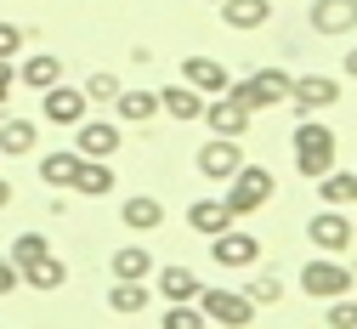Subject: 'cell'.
Wrapping results in <instances>:
<instances>
[{
    "instance_id": "6da1fadb",
    "label": "cell",
    "mask_w": 357,
    "mask_h": 329,
    "mask_svg": "<svg viewBox=\"0 0 357 329\" xmlns=\"http://www.w3.org/2000/svg\"><path fill=\"white\" fill-rule=\"evenodd\" d=\"M335 154H340V136H335L329 125H318V119H301V125H295V170H301V176L318 182V176L335 165Z\"/></svg>"
},
{
    "instance_id": "7a4b0ae2",
    "label": "cell",
    "mask_w": 357,
    "mask_h": 329,
    "mask_svg": "<svg viewBox=\"0 0 357 329\" xmlns=\"http://www.w3.org/2000/svg\"><path fill=\"white\" fill-rule=\"evenodd\" d=\"M289 74L284 68H255V74H244V80H227V91L250 108V114H261V108H278V103H289Z\"/></svg>"
},
{
    "instance_id": "3957f363",
    "label": "cell",
    "mask_w": 357,
    "mask_h": 329,
    "mask_svg": "<svg viewBox=\"0 0 357 329\" xmlns=\"http://www.w3.org/2000/svg\"><path fill=\"white\" fill-rule=\"evenodd\" d=\"M301 290L312 295V301H335V295H351V267H346V256H312L306 267H301Z\"/></svg>"
},
{
    "instance_id": "277c9868",
    "label": "cell",
    "mask_w": 357,
    "mask_h": 329,
    "mask_svg": "<svg viewBox=\"0 0 357 329\" xmlns=\"http://www.w3.org/2000/svg\"><path fill=\"white\" fill-rule=\"evenodd\" d=\"M266 199H273V170H266V165H238L227 176V210H233V221L255 216Z\"/></svg>"
},
{
    "instance_id": "5b68a950",
    "label": "cell",
    "mask_w": 357,
    "mask_h": 329,
    "mask_svg": "<svg viewBox=\"0 0 357 329\" xmlns=\"http://www.w3.org/2000/svg\"><path fill=\"white\" fill-rule=\"evenodd\" d=\"M199 312H204V323H227V329L255 323V301L238 290H199Z\"/></svg>"
},
{
    "instance_id": "8992f818",
    "label": "cell",
    "mask_w": 357,
    "mask_h": 329,
    "mask_svg": "<svg viewBox=\"0 0 357 329\" xmlns=\"http://www.w3.org/2000/svg\"><path fill=\"white\" fill-rule=\"evenodd\" d=\"M306 239L318 244L324 256H346V250H351V221H346V210H340V205H324L318 216L306 221Z\"/></svg>"
},
{
    "instance_id": "52a82bcc",
    "label": "cell",
    "mask_w": 357,
    "mask_h": 329,
    "mask_svg": "<svg viewBox=\"0 0 357 329\" xmlns=\"http://www.w3.org/2000/svg\"><path fill=\"white\" fill-rule=\"evenodd\" d=\"M215 136H244L250 131V108L233 97V91H215V97H204V114H199Z\"/></svg>"
},
{
    "instance_id": "ba28073f",
    "label": "cell",
    "mask_w": 357,
    "mask_h": 329,
    "mask_svg": "<svg viewBox=\"0 0 357 329\" xmlns=\"http://www.w3.org/2000/svg\"><path fill=\"white\" fill-rule=\"evenodd\" d=\"M74 154H79V159H114V154H119V125H108V119H79V125H74Z\"/></svg>"
},
{
    "instance_id": "9c48e42d",
    "label": "cell",
    "mask_w": 357,
    "mask_h": 329,
    "mask_svg": "<svg viewBox=\"0 0 357 329\" xmlns=\"http://www.w3.org/2000/svg\"><path fill=\"white\" fill-rule=\"evenodd\" d=\"M210 256H215V267H255L261 261V239H255V233L221 227L215 239H210Z\"/></svg>"
},
{
    "instance_id": "30bf717a",
    "label": "cell",
    "mask_w": 357,
    "mask_h": 329,
    "mask_svg": "<svg viewBox=\"0 0 357 329\" xmlns=\"http://www.w3.org/2000/svg\"><path fill=\"white\" fill-rule=\"evenodd\" d=\"M40 108H46V119H52V125H79V119H85V108H91V97L57 80V85L40 91Z\"/></svg>"
},
{
    "instance_id": "8fae6325",
    "label": "cell",
    "mask_w": 357,
    "mask_h": 329,
    "mask_svg": "<svg viewBox=\"0 0 357 329\" xmlns=\"http://www.w3.org/2000/svg\"><path fill=\"white\" fill-rule=\"evenodd\" d=\"M238 165H244L238 136H215V142H204V148H199V176H204V182H227Z\"/></svg>"
},
{
    "instance_id": "7c38bea8",
    "label": "cell",
    "mask_w": 357,
    "mask_h": 329,
    "mask_svg": "<svg viewBox=\"0 0 357 329\" xmlns=\"http://www.w3.org/2000/svg\"><path fill=\"white\" fill-rule=\"evenodd\" d=\"M289 103H295L301 114L335 108V103H340V80H329V74H301V80L289 85Z\"/></svg>"
},
{
    "instance_id": "4fadbf2b",
    "label": "cell",
    "mask_w": 357,
    "mask_h": 329,
    "mask_svg": "<svg viewBox=\"0 0 357 329\" xmlns=\"http://www.w3.org/2000/svg\"><path fill=\"white\" fill-rule=\"evenodd\" d=\"M312 29L318 34H351L357 29V0H312Z\"/></svg>"
},
{
    "instance_id": "5bb4252c",
    "label": "cell",
    "mask_w": 357,
    "mask_h": 329,
    "mask_svg": "<svg viewBox=\"0 0 357 329\" xmlns=\"http://www.w3.org/2000/svg\"><path fill=\"white\" fill-rule=\"evenodd\" d=\"M159 108H165L170 119H182V125H193V119L204 114V91H193L188 80H182V85H165V91H159Z\"/></svg>"
},
{
    "instance_id": "9a60e30c",
    "label": "cell",
    "mask_w": 357,
    "mask_h": 329,
    "mask_svg": "<svg viewBox=\"0 0 357 329\" xmlns=\"http://www.w3.org/2000/svg\"><path fill=\"white\" fill-rule=\"evenodd\" d=\"M74 193H85V199H102V193H114V165L108 159H79V170H74Z\"/></svg>"
},
{
    "instance_id": "2e32d148",
    "label": "cell",
    "mask_w": 357,
    "mask_h": 329,
    "mask_svg": "<svg viewBox=\"0 0 357 329\" xmlns=\"http://www.w3.org/2000/svg\"><path fill=\"white\" fill-rule=\"evenodd\" d=\"M182 80H188L193 91H204V97L227 91V68H221L215 57H182Z\"/></svg>"
},
{
    "instance_id": "e0dca14e",
    "label": "cell",
    "mask_w": 357,
    "mask_h": 329,
    "mask_svg": "<svg viewBox=\"0 0 357 329\" xmlns=\"http://www.w3.org/2000/svg\"><path fill=\"white\" fill-rule=\"evenodd\" d=\"M188 227H193V233H210V239H215L221 227H233L227 199H193V205H188Z\"/></svg>"
},
{
    "instance_id": "ac0fdd59",
    "label": "cell",
    "mask_w": 357,
    "mask_h": 329,
    "mask_svg": "<svg viewBox=\"0 0 357 329\" xmlns=\"http://www.w3.org/2000/svg\"><path fill=\"white\" fill-rule=\"evenodd\" d=\"M114 114H119L125 125H148V119L159 114V91H125V85H119V97H114Z\"/></svg>"
},
{
    "instance_id": "d6986e66",
    "label": "cell",
    "mask_w": 357,
    "mask_h": 329,
    "mask_svg": "<svg viewBox=\"0 0 357 329\" xmlns=\"http://www.w3.org/2000/svg\"><path fill=\"white\" fill-rule=\"evenodd\" d=\"M273 17V0H221V23L227 29H261Z\"/></svg>"
},
{
    "instance_id": "ffe728a7",
    "label": "cell",
    "mask_w": 357,
    "mask_h": 329,
    "mask_svg": "<svg viewBox=\"0 0 357 329\" xmlns=\"http://www.w3.org/2000/svg\"><path fill=\"white\" fill-rule=\"evenodd\" d=\"M17 80H23L29 91H46V85H57V80H63V57H52V52H34V57H23Z\"/></svg>"
},
{
    "instance_id": "44dd1931",
    "label": "cell",
    "mask_w": 357,
    "mask_h": 329,
    "mask_svg": "<svg viewBox=\"0 0 357 329\" xmlns=\"http://www.w3.org/2000/svg\"><path fill=\"white\" fill-rule=\"evenodd\" d=\"M318 199H324V205H340V210L357 205V170H335V165H329V170L318 176Z\"/></svg>"
},
{
    "instance_id": "7402d4cb",
    "label": "cell",
    "mask_w": 357,
    "mask_h": 329,
    "mask_svg": "<svg viewBox=\"0 0 357 329\" xmlns=\"http://www.w3.org/2000/svg\"><path fill=\"white\" fill-rule=\"evenodd\" d=\"M119 216H125V227H130V233H159V227H165V205H159V199H148V193L125 199V210H119Z\"/></svg>"
},
{
    "instance_id": "603a6c76",
    "label": "cell",
    "mask_w": 357,
    "mask_h": 329,
    "mask_svg": "<svg viewBox=\"0 0 357 329\" xmlns=\"http://www.w3.org/2000/svg\"><path fill=\"white\" fill-rule=\"evenodd\" d=\"M108 307H114L119 318H137V312H148V284H142V278H114Z\"/></svg>"
},
{
    "instance_id": "cb8c5ba5",
    "label": "cell",
    "mask_w": 357,
    "mask_h": 329,
    "mask_svg": "<svg viewBox=\"0 0 357 329\" xmlns=\"http://www.w3.org/2000/svg\"><path fill=\"white\" fill-rule=\"evenodd\" d=\"M199 290H204V284H199L193 267H165V272H159V295H165V301H199Z\"/></svg>"
},
{
    "instance_id": "d4e9b609",
    "label": "cell",
    "mask_w": 357,
    "mask_h": 329,
    "mask_svg": "<svg viewBox=\"0 0 357 329\" xmlns=\"http://www.w3.org/2000/svg\"><path fill=\"white\" fill-rule=\"evenodd\" d=\"M34 142H40V131H34V119H6V125H0V154H12V159H23V154H34Z\"/></svg>"
},
{
    "instance_id": "484cf974",
    "label": "cell",
    "mask_w": 357,
    "mask_h": 329,
    "mask_svg": "<svg viewBox=\"0 0 357 329\" xmlns=\"http://www.w3.org/2000/svg\"><path fill=\"white\" fill-rule=\"evenodd\" d=\"M74 170H79V154H74V148H57V154L40 159V182H46V187H68Z\"/></svg>"
},
{
    "instance_id": "4316f807",
    "label": "cell",
    "mask_w": 357,
    "mask_h": 329,
    "mask_svg": "<svg viewBox=\"0 0 357 329\" xmlns=\"http://www.w3.org/2000/svg\"><path fill=\"white\" fill-rule=\"evenodd\" d=\"M114 278H153V256H148L142 244L114 250Z\"/></svg>"
},
{
    "instance_id": "83f0119b",
    "label": "cell",
    "mask_w": 357,
    "mask_h": 329,
    "mask_svg": "<svg viewBox=\"0 0 357 329\" xmlns=\"http://www.w3.org/2000/svg\"><path fill=\"white\" fill-rule=\"evenodd\" d=\"M17 278H29V284H34V290H57V284H63V278H68V267H63L57 256H40V261H29V267H23Z\"/></svg>"
},
{
    "instance_id": "f1b7e54d",
    "label": "cell",
    "mask_w": 357,
    "mask_h": 329,
    "mask_svg": "<svg viewBox=\"0 0 357 329\" xmlns=\"http://www.w3.org/2000/svg\"><path fill=\"white\" fill-rule=\"evenodd\" d=\"M6 256H12V267L23 272L29 261H40V256H52V244H46V233H17V239H12V250H6Z\"/></svg>"
},
{
    "instance_id": "f546056e",
    "label": "cell",
    "mask_w": 357,
    "mask_h": 329,
    "mask_svg": "<svg viewBox=\"0 0 357 329\" xmlns=\"http://www.w3.org/2000/svg\"><path fill=\"white\" fill-rule=\"evenodd\" d=\"M165 329H204V312H199V301H170V312H165Z\"/></svg>"
},
{
    "instance_id": "4dcf8cb0",
    "label": "cell",
    "mask_w": 357,
    "mask_h": 329,
    "mask_svg": "<svg viewBox=\"0 0 357 329\" xmlns=\"http://www.w3.org/2000/svg\"><path fill=\"white\" fill-rule=\"evenodd\" d=\"M329 312H324V323L329 329H357V301L351 295H335V301H324Z\"/></svg>"
},
{
    "instance_id": "1f68e13d",
    "label": "cell",
    "mask_w": 357,
    "mask_h": 329,
    "mask_svg": "<svg viewBox=\"0 0 357 329\" xmlns=\"http://www.w3.org/2000/svg\"><path fill=\"white\" fill-rule=\"evenodd\" d=\"M79 91H85V97H91V103H114V97H119V80H114L108 68H97L91 80H85V85H79Z\"/></svg>"
},
{
    "instance_id": "d6a6232c",
    "label": "cell",
    "mask_w": 357,
    "mask_h": 329,
    "mask_svg": "<svg viewBox=\"0 0 357 329\" xmlns=\"http://www.w3.org/2000/svg\"><path fill=\"white\" fill-rule=\"evenodd\" d=\"M244 295H250L255 307H273V301H284V278H255Z\"/></svg>"
},
{
    "instance_id": "836d02e7",
    "label": "cell",
    "mask_w": 357,
    "mask_h": 329,
    "mask_svg": "<svg viewBox=\"0 0 357 329\" xmlns=\"http://www.w3.org/2000/svg\"><path fill=\"white\" fill-rule=\"evenodd\" d=\"M23 40H29V34H23L17 23H0V57H17V52H23Z\"/></svg>"
},
{
    "instance_id": "e575fe53",
    "label": "cell",
    "mask_w": 357,
    "mask_h": 329,
    "mask_svg": "<svg viewBox=\"0 0 357 329\" xmlns=\"http://www.w3.org/2000/svg\"><path fill=\"white\" fill-rule=\"evenodd\" d=\"M12 85H17V68H12V57H0V103L12 97Z\"/></svg>"
},
{
    "instance_id": "d590c367",
    "label": "cell",
    "mask_w": 357,
    "mask_h": 329,
    "mask_svg": "<svg viewBox=\"0 0 357 329\" xmlns=\"http://www.w3.org/2000/svg\"><path fill=\"white\" fill-rule=\"evenodd\" d=\"M17 290V267H12V256H0V295H12Z\"/></svg>"
},
{
    "instance_id": "8d00e7d4",
    "label": "cell",
    "mask_w": 357,
    "mask_h": 329,
    "mask_svg": "<svg viewBox=\"0 0 357 329\" xmlns=\"http://www.w3.org/2000/svg\"><path fill=\"white\" fill-rule=\"evenodd\" d=\"M346 80H357V45L346 52Z\"/></svg>"
},
{
    "instance_id": "74e56055",
    "label": "cell",
    "mask_w": 357,
    "mask_h": 329,
    "mask_svg": "<svg viewBox=\"0 0 357 329\" xmlns=\"http://www.w3.org/2000/svg\"><path fill=\"white\" fill-rule=\"evenodd\" d=\"M6 205H12V182L0 176V210H6Z\"/></svg>"
},
{
    "instance_id": "f35d334b",
    "label": "cell",
    "mask_w": 357,
    "mask_h": 329,
    "mask_svg": "<svg viewBox=\"0 0 357 329\" xmlns=\"http://www.w3.org/2000/svg\"><path fill=\"white\" fill-rule=\"evenodd\" d=\"M204 6H221V0H204Z\"/></svg>"
}]
</instances>
